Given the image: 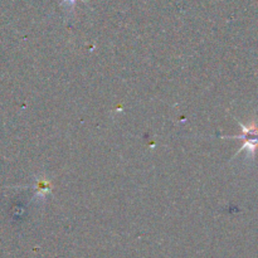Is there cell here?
<instances>
[{
	"label": "cell",
	"mask_w": 258,
	"mask_h": 258,
	"mask_svg": "<svg viewBox=\"0 0 258 258\" xmlns=\"http://www.w3.org/2000/svg\"><path fill=\"white\" fill-rule=\"evenodd\" d=\"M238 125L241 126L242 134L241 135H234V136H222V139H239L243 141V145L239 149L238 153L234 156L238 155L242 151H247V156L248 158H254V154L258 150V123L256 121H251L248 125H244L239 120H237Z\"/></svg>",
	"instance_id": "6da1fadb"
},
{
	"label": "cell",
	"mask_w": 258,
	"mask_h": 258,
	"mask_svg": "<svg viewBox=\"0 0 258 258\" xmlns=\"http://www.w3.org/2000/svg\"><path fill=\"white\" fill-rule=\"evenodd\" d=\"M35 191H37V197L39 198L44 199L48 194L52 191L53 189V184L52 181L48 180L47 178L42 176V178H38L37 179V183H35Z\"/></svg>",
	"instance_id": "7a4b0ae2"
},
{
	"label": "cell",
	"mask_w": 258,
	"mask_h": 258,
	"mask_svg": "<svg viewBox=\"0 0 258 258\" xmlns=\"http://www.w3.org/2000/svg\"><path fill=\"white\" fill-rule=\"evenodd\" d=\"M76 2H77V0H63V3H64L66 7H68V8H73V7H75Z\"/></svg>",
	"instance_id": "3957f363"
}]
</instances>
